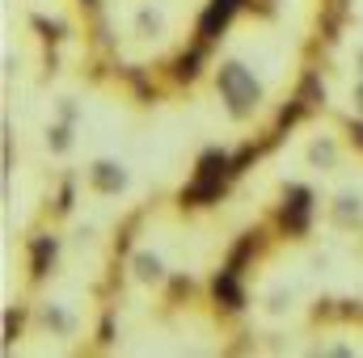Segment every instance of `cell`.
I'll return each instance as SVG.
<instances>
[{
	"label": "cell",
	"mask_w": 363,
	"mask_h": 358,
	"mask_svg": "<svg viewBox=\"0 0 363 358\" xmlns=\"http://www.w3.org/2000/svg\"><path fill=\"white\" fill-rule=\"evenodd\" d=\"M55 253H60L55 236H34V245H30V274H34V278H43L47 270L55 266Z\"/></svg>",
	"instance_id": "obj_7"
},
{
	"label": "cell",
	"mask_w": 363,
	"mask_h": 358,
	"mask_svg": "<svg viewBox=\"0 0 363 358\" xmlns=\"http://www.w3.org/2000/svg\"><path fill=\"white\" fill-rule=\"evenodd\" d=\"M203 59H207V42L199 38V47H190V51H182L178 55V81H194Z\"/></svg>",
	"instance_id": "obj_12"
},
{
	"label": "cell",
	"mask_w": 363,
	"mask_h": 358,
	"mask_svg": "<svg viewBox=\"0 0 363 358\" xmlns=\"http://www.w3.org/2000/svg\"><path fill=\"white\" fill-rule=\"evenodd\" d=\"M85 4H97V0H85Z\"/></svg>",
	"instance_id": "obj_23"
},
{
	"label": "cell",
	"mask_w": 363,
	"mask_h": 358,
	"mask_svg": "<svg viewBox=\"0 0 363 358\" xmlns=\"http://www.w3.org/2000/svg\"><path fill=\"white\" fill-rule=\"evenodd\" d=\"M17 329H21V312H9V316H4V342H13Z\"/></svg>",
	"instance_id": "obj_18"
},
{
	"label": "cell",
	"mask_w": 363,
	"mask_h": 358,
	"mask_svg": "<svg viewBox=\"0 0 363 358\" xmlns=\"http://www.w3.org/2000/svg\"><path fill=\"white\" fill-rule=\"evenodd\" d=\"M34 30H43V38H64V25L47 21V17H34Z\"/></svg>",
	"instance_id": "obj_17"
},
{
	"label": "cell",
	"mask_w": 363,
	"mask_h": 358,
	"mask_svg": "<svg viewBox=\"0 0 363 358\" xmlns=\"http://www.w3.org/2000/svg\"><path fill=\"white\" fill-rule=\"evenodd\" d=\"M47 144H51L55 152H68V148H72V131H68V122H55V127L47 131Z\"/></svg>",
	"instance_id": "obj_15"
},
{
	"label": "cell",
	"mask_w": 363,
	"mask_h": 358,
	"mask_svg": "<svg viewBox=\"0 0 363 358\" xmlns=\"http://www.w3.org/2000/svg\"><path fill=\"white\" fill-rule=\"evenodd\" d=\"M330 219H334V228H342V232H351V228H359L363 224V198L359 194H338L334 198V207H330Z\"/></svg>",
	"instance_id": "obj_5"
},
{
	"label": "cell",
	"mask_w": 363,
	"mask_h": 358,
	"mask_svg": "<svg viewBox=\"0 0 363 358\" xmlns=\"http://www.w3.org/2000/svg\"><path fill=\"white\" fill-rule=\"evenodd\" d=\"M233 173H237V169H233V156H228V152H220V148L203 152L194 181L182 190V202H186V207H207V202H216V198L224 194V181L233 178Z\"/></svg>",
	"instance_id": "obj_2"
},
{
	"label": "cell",
	"mask_w": 363,
	"mask_h": 358,
	"mask_svg": "<svg viewBox=\"0 0 363 358\" xmlns=\"http://www.w3.org/2000/svg\"><path fill=\"white\" fill-rule=\"evenodd\" d=\"M296 97H300V101H304L308 110H317V105H325V85H321V76H313V72H308V76H304V85H300V93H296Z\"/></svg>",
	"instance_id": "obj_14"
},
{
	"label": "cell",
	"mask_w": 363,
	"mask_h": 358,
	"mask_svg": "<svg viewBox=\"0 0 363 358\" xmlns=\"http://www.w3.org/2000/svg\"><path fill=\"white\" fill-rule=\"evenodd\" d=\"M211 291H216V299H220L228 312H237V308L245 304V295H241V282H237V270H228V266L220 270V278H216V287H211Z\"/></svg>",
	"instance_id": "obj_8"
},
{
	"label": "cell",
	"mask_w": 363,
	"mask_h": 358,
	"mask_svg": "<svg viewBox=\"0 0 363 358\" xmlns=\"http://www.w3.org/2000/svg\"><path fill=\"white\" fill-rule=\"evenodd\" d=\"M287 308H291V291H271V295H267V312L279 316V312H287Z\"/></svg>",
	"instance_id": "obj_16"
},
{
	"label": "cell",
	"mask_w": 363,
	"mask_h": 358,
	"mask_svg": "<svg viewBox=\"0 0 363 358\" xmlns=\"http://www.w3.org/2000/svg\"><path fill=\"white\" fill-rule=\"evenodd\" d=\"M135 34H140V38H161V34H165V17H161L157 8H140V13H135Z\"/></svg>",
	"instance_id": "obj_13"
},
{
	"label": "cell",
	"mask_w": 363,
	"mask_h": 358,
	"mask_svg": "<svg viewBox=\"0 0 363 358\" xmlns=\"http://www.w3.org/2000/svg\"><path fill=\"white\" fill-rule=\"evenodd\" d=\"M351 101H355V110H359V114H363V81H359V85H355V89H351Z\"/></svg>",
	"instance_id": "obj_20"
},
{
	"label": "cell",
	"mask_w": 363,
	"mask_h": 358,
	"mask_svg": "<svg viewBox=\"0 0 363 358\" xmlns=\"http://www.w3.org/2000/svg\"><path fill=\"white\" fill-rule=\"evenodd\" d=\"M355 68H359V76H363V47H359V55H355Z\"/></svg>",
	"instance_id": "obj_22"
},
{
	"label": "cell",
	"mask_w": 363,
	"mask_h": 358,
	"mask_svg": "<svg viewBox=\"0 0 363 358\" xmlns=\"http://www.w3.org/2000/svg\"><path fill=\"white\" fill-rule=\"evenodd\" d=\"M89 181H93V190H101V194L127 190V173H123V165H114V161H97L89 169Z\"/></svg>",
	"instance_id": "obj_6"
},
{
	"label": "cell",
	"mask_w": 363,
	"mask_h": 358,
	"mask_svg": "<svg viewBox=\"0 0 363 358\" xmlns=\"http://www.w3.org/2000/svg\"><path fill=\"white\" fill-rule=\"evenodd\" d=\"M216 89H220V97H224V105H228L233 118H250V114L262 105V85H258V81L250 76V68L237 64V59L220 64V72H216Z\"/></svg>",
	"instance_id": "obj_1"
},
{
	"label": "cell",
	"mask_w": 363,
	"mask_h": 358,
	"mask_svg": "<svg viewBox=\"0 0 363 358\" xmlns=\"http://www.w3.org/2000/svg\"><path fill=\"white\" fill-rule=\"evenodd\" d=\"M308 215H313V194L304 185H287V194H283V228L291 236H304L308 232Z\"/></svg>",
	"instance_id": "obj_3"
},
{
	"label": "cell",
	"mask_w": 363,
	"mask_h": 358,
	"mask_svg": "<svg viewBox=\"0 0 363 358\" xmlns=\"http://www.w3.org/2000/svg\"><path fill=\"white\" fill-rule=\"evenodd\" d=\"M237 8H241V0H211V4H207V13H203V21H199V38H203V42L220 38Z\"/></svg>",
	"instance_id": "obj_4"
},
{
	"label": "cell",
	"mask_w": 363,
	"mask_h": 358,
	"mask_svg": "<svg viewBox=\"0 0 363 358\" xmlns=\"http://www.w3.org/2000/svg\"><path fill=\"white\" fill-rule=\"evenodd\" d=\"M351 139L363 148V122H355V118H351Z\"/></svg>",
	"instance_id": "obj_21"
},
{
	"label": "cell",
	"mask_w": 363,
	"mask_h": 358,
	"mask_svg": "<svg viewBox=\"0 0 363 358\" xmlns=\"http://www.w3.org/2000/svg\"><path fill=\"white\" fill-rule=\"evenodd\" d=\"M131 270H135L140 282H161V278H165V262H161L157 253H135Z\"/></svg>",
	"instance_id": "obj_11"
},
{
	"label": "cell",
	"mask_w": 363,
	"mask_h": 358,
	"mask_svg": "<svg viewBox=\"0 0 363 358\" xmlns=\"http://www.w3.org/2000/svg\"><path fill=\"white\" fill-rule=\"evenodd\" d=\"M308 165H317V169H338V144H334L330 135L313 139V144H308Z\"/></svg>",
	"instance_id": "obj_10"
},
{
	"label": "cell",
	"mask_w": 363,
	"mask_h": 358,
	"mask_svg": "<svg viewBox=\"0 0 363 358\" xmlns=\"http://www.w3.org/2000/svg\"><path fill=\"white\" fill-rule=\"evenodd\" d=\"M43 325H47L55 337H72V333H77V321H72V312H68L64 304H47V308H43Z\"/></svg>",
	"instance_id": "obj_9"
},
{
	"label": "cell",
	"mask_w": 363,
	"mask_h": 358,
	"mask_svg": "<svg viewBox=\"0 0 363 358\" xmlns=\"http://www.w3.org/2000/svg\"><path fill=\"white\" fill-rule=\"evenodd\" d=\"M77 118V105H72V97H64L60 101V122H72Z\"/></svg>",
	"instance_id": "obj_19"
}]
</instances>
